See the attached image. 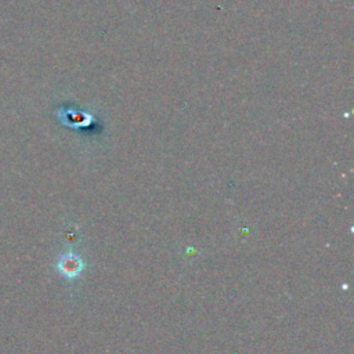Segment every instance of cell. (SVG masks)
<instances>
[{"label": "cell", "mask_w": 354, "mask_h": 354, "mask_svg": "<svg viewBox=\"0 0 354 354\" xmlns=\"http://www.w3.org/2000/svg\"><path fill=\"white\" fill-rule=\"evenodd\" d=\"M57 267L66 278H76L83 270V263L77 254L69 252L59 257Z\"/></svg>", "instance_id": "1"}]
</instances>
